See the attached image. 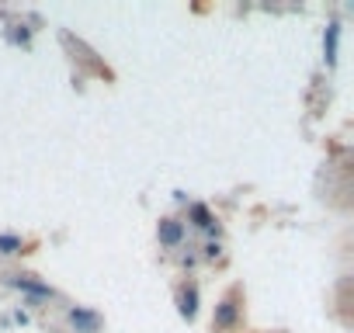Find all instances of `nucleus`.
<instances>
[{
    "mask_svg": "<svg viewBox=\"0 0 354 333\" xmlns=\"http://www.w3.org/2000/svg\"><path fill=\"white\" fill-rule=\"evenodd\" d=\"M70 323L77 326V333H97L101 316H97V312H90V309H70Z\"/></svg>",
    "mask_w": 354,
    "mask_h": 333,
    "instance_id": "f257e3e1",
    "label": "nucleus"
},
{
    "mask_svg": "<svg viewBox=\"0 0 354 333\" xmlns=\"http://www.w3.org/2000/svg\"><path fill=\"white\" fill-rule=\"evenodd\" d=\"M157 233H160V243H167V247H174V243H181V236H184V226H181V222H177V219H164Z\"/></svg>",
    "mask_w": 354,
    "mask_h": 333,
    "instance_id": "f03ea898",
    "label": "nucleus"
},
{
    "mask_svg": "<svg viewBox=\"0 0 354 333\" xmlns=\"http://www.w3.org/2000/svg\"><path fill=\"white\" fill-rule=\"evenodd\" d=\"M337 42H340V25L333 21V25L327 28V35H323V52H327V63H330V66L337 63Z\"/></svg>",
    "mask_w": 354,
    "mask_h": 333,
    "instance_id": "7ed1b4c3",
    "label": "nucleus"
},
{
    "mask_svg": "<svg viewBox=\"0 0 354 333\" xmlns=\"http://www.w3.org/2000/svg\"><path fill=\"white\" fill-rule=\"evenodd\" d=\"M219 330H226V326H233L236 323V302L233 299H226V302H219V309H216V319H212Z\"/></svg>",
    "mask_w": 354,
    "mask_h": 333,
    "instance_id": "20e7f679",
    "label": "nucleus"
},
{
    "mask_svg": "<svg viewBox=\"0 0 354 333\" xmlns=\"http://www.w3.org/2000/svg\"><path fill=\"white\" fill-rule=\"evenodd\" d=\"M177 302H181V316H184V319H194V312H198V288H194V285L184 288Z\"/></svg>",
    "mask_w": 354,
    "mask_h": 333,
    "instance_id": "39448f33",
    "label": "nucleus"
},
{
    "mask_svg": "<svg viewBox=\"0 0 354 333\" xmlns=\"http://www.w3.org/2000/svg\"><path fill=\"white\" fill-rule=\"evenodd\" d=\"M8 282H11L14 288H25V292H31V295H53V288H49V285H42V282H31V278H8Z\"/></svg>",
    "mask_w": 354,
    "mask_h": 333,
    "instance_id": "423d86ee",
    "label": "nucleus"
},
{
    "mask_svg": "<svg viewBox=\"0 0 354 333\" xmlns=\"http://www.w3.org/2000/svg\"><path fill=\"white\" fill-rule=\"evenodd\" d=\"M191 219H194V226H201V230H216V226H212L216 219L209 215L205 205H191Z\"/></svg>",
    "mask_w": 354,
    "mask_h": 333,
    "instance_id": "0eeeda50",
    "label": "nucleus"
},
{
    "mask_svg": "<svg viewBox=\"0 0 354 333\" xmlns=\"http://www.w3.org/2000/svg\"><path fill=\"white\" fill-rule=\"evenodd\" d=\"M21 250V240L14 236V233H4L0 236V254H18Z\"/></svg>",
    "mask_w": 354,
    "mask_h": 333,
    "instance_id": "6e6552de",
    "label": "nucleus"
}]
</instances>
